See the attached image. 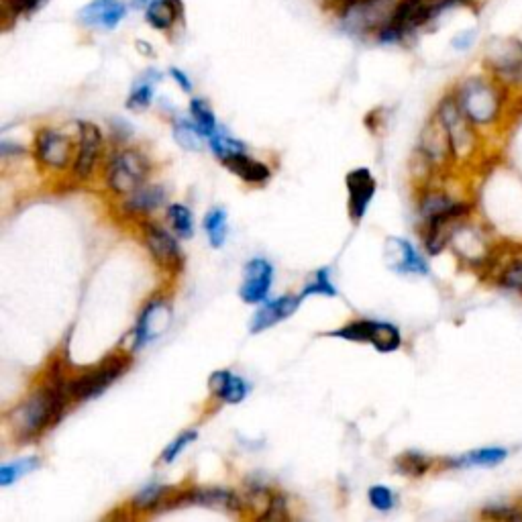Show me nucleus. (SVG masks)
<instances>
[{
	"mask_svg": "<svg viewBox=\"0 0 522 522\" xmlns=\"http://www.w3.org/2000/svg\"><path fill=\"white\" fill-rule=\"evenodd\" d=\"M435 115L445 127L453 151V160L467 158V155L476 149V131H474V123L469 121L461 111L455 94H447L439 102Z\"/></svg>",
	"mask_w": 522,
	"mask_h": 522,
	"instance_id": "obj_8",
	"label": "nucleus"
},
{
	"mask_svg": "<svg viewBox=\"0 0 522 522\" xmlns=\"http://www.w3.org/2000/svg\"><path fill=\"white\" fill-rule=\"evenodd\" d=\"M174 139L180 147H184L186 151H200L204 147V135L200 133V129L196 127V123L190 119H184V117H178L174 119Z\"/></svg>",
	"mask_w": 522,
	"mask_h": 522,
	"instance_id": "obj_30",
	"label": "nucleus"
},
{
	"mask_svg": "<svg viewBox=\"0 0 522 522\" xmlns=\"http://www.w3.org/2000/svg\"><path fill=\"white\" fill-rule=\"evenodd\" d=\"M508 457V451L502 447H486V449H476V451H469L461 457L449 459L447 465L451 467H492L502 463Z\"/></svg>",
	"mask_w": 522,
	"mask_h": 522,
	"instance_id": "obj_25",
	"label": "nucleus"
},
{
	"mask_svg": "<svg viewBox=\"0 0 522 522\" xmlns=\"http://www.w3.org/2000/svg\"><path fill=\"white\" fill-rule=\"evenodd\" d=\"M190 117H192V121L196 123V127L200 129V133L206 139H211L221 129L217 119H215V113L211 109V104H208L204 98L196 96V98L190 100Z\"/></svg>",
	"mask_w": 522,
	"mask_h": 522,
	"instance_id": "obj_28",
	"label": "nucleus"
},
{
	"mask_svg": "<svg viewBox=\"0 0 522 522\" xmlns=\"http://www.w3.org/2000/svg\"><path fill=\"white\" fill-rule=\"evenodd\" d=\"M211 396L223 404H239L249 394V384L231 370H217L208 378Z\"/></svg>",
	"mask_w": 522,
	"mask_h": 522,
	"instance_id": "obj_19",
	"label": "nucleus"
},
{
	"mask_svg": "<svg viewBox=\"0 0 522 522\" xmlns=\"http://www.w3.org/2000/svg\"><path fill=\"white\" fill-rule=\"evenodd\" d=\"M476 43V31L474 29H469V31H461L459 35H455L453 37V41H451V45L457 49V51H465V49H469Z\"/></svg>",
	"mask_w": 522,
	"mask_h": 522,
	"instance_id": "obj_41",
	"label": "nucleus"
},
{
	"mask_svg": "<svg viewBox=\"0 0 522 522\" xmlns=\"http://www.w3.org/2000/svg\"><path fill=\"white\" fill-rule=\"evenodd\" d=\"M27 149L23 145H15V143H9V141H3L0 143V153H3V158H9L11 153L15 155H23Z\"/></svg>",
	"mask_w": 522,
	"mask_h": 522,
	"instance_id": "obj_43",
	"label": "nucleus"
},
{
	"mask_svg": "<svg viewBox=\"0 0 522 522\" xmlns=\"http://www.w3.org/2000/svg\"><path fill=\"white\" fill-rule=\"evenodd\" d=\"M504 88L496 78H467L463 80L457 90L455 98L459 102L461 111L474 125H490L500 117L502 102H504Z\"/></svg>",
	"mask_w": 522,
	"mask_h": 522,
	"instance_id": "obj_4",
	"label": "nucleus"
},
{
	"mask_svg": "<svg viewBox=\"0 0 522 522\" xmlns=\"http://www.w3.org/2000/svg\"><path fill=\"white\" fill-rule=\"evenodd\" d=\"M76 155V141L58 129L43 127L33 139V158L47 172L72 170Z\"/></svg>",
	"mask_w": 522,
	"mask_h": 522,
	"instance_id": "obj_7",
	"label": "nucleus"
},
{
	"mask_svg": "<svg viewBox=\"0 0 522 522\" xmlns=\"http://www.w3.org/2000/svg\"><path fill=\"white\" fill-rule=\"evenodd\" d=\"M302 298L298 294H284L276 300H266L261 302V306L253 312L251 323H249V333L259 335L264 331H270L278 323L290 319L294 312L300 308Z\"/></svg>",
	"mask_w": 522,
	"mask_h": 522,
	"instance_id": "obj_16",
	"label": "nucleus"
},
{
	"mask_svg": "<svg viewBox=\"0 0 522 522\" xmlns=\"http://www.w3.org/2000/svg\"><path fill=\"white\" fill-rule=\"evenodd\" d=\"M168 488L170 486H164V484L145 486L143 490H139L133 496V500L129 502V508L135 514H160V506H162V500H164Z\"/></svg>",
	"mask_w": 522,
	"mask_h": 522,
	"instance_id": "obj_24",
	"label": "nucleus"
},
{
	"mask_svg": "<svg viewBox=\"0 0 522 522\" xmlns=\"http://www.w3.org/2000/svg\"><path fill=\"white\" fill-rule=\"evenodd\" d=\"M45 3L47 0H5V9H7V13L15 15V17L21 13L31 15V13L39 11Z\"/></svg>",
	"mask_w": 522,
	"mask_h": 522,
	"instance_id": "obj_39",
	"label": "nucleus"
},
{
	"mask_svg": "<svg viewBox=\"0 0 522 522\" xmlns=\"http://www.w3.org/2000/svg\"><path fill=\"white\" fill-rule=\"evenodd\" d=\"M488 68L502 86H522V43L502 41L488 56Z\"/></svg>",
	"mask_w": 522,
	"mask_h": 522,
	"instance_id": "obj_14",
	"label": "nucleus"
},
{
	"mask_svg": "<svg viewBox=\"0 0 522 522\" xmlns=\"http://www.w3.org/2000/svg\"><path fill=\"white\" fill-rule=\"evenodd\" d=\"M139 233L145 249L155 261V266L172 276L182 272L184 268V251L180 247L182 239L172 229L155 221L143 219L139 221Z\"/></svg>",
	"mask_w": 522,
	"mask_h": 522,
	"instance_id": "obj_5",
	"label": "nucleus"
},
{
	"mask_svg": "<svg viewBox=\"0 0 522 522\" xmlns=\"http://www.w3.org/2000/svg\"><path fill=\"white\" fill-rule=\"evenodd\" d=\"M416 149H419L435 168L443 166L445 162H449V158H453L449 137H447L445 127L441 125L437 115H433V119L423 129L421 143H419V147H416Z\"/></svg>",
	"mask_w": 522,
	"mask_h": 522,
	"instance_id": "obj_17",
	"label": "nucleus"
},
{
	"mask_svg": "<svg viewBox=\"0 0 522 522\" xmlns=\"http://www.w3.org/2000/svg\"><path fill=\"white\" fill-rule=\"evenodd\" d=\"M166 202V190L158 184H143L123 198V213L129 217H149Z\"/></svg>",
	"mask_w": 522,
	"mask_h": 522,
	"instance_id": "obj_20",
	"label": "nucleus"
},
{
	"mask_svg": "<svg viewBox=\"0 0 522 522\" xmlns=\"http://www.w3.org/2000/svg\"><path fill=\"white\" fill-rule=\"evenodd\" d=\"M231 174H235L241 182L251 186H266L272 180V168L266 162L251 158L249 153H241L223 164Z\"/></svg>",
	"mask_w": 522,
	"mask_h": 522,
	"instance_id": "obj_21",
	"label": "nucleus"
},
{
	"mask_svg": "<svg viewBox=\"0 0 522 522\" xmlns=\"http://www.w3.org/2000/svg\"><path fill=\"white\" fill-rule=\"evenodd\" d=\"M325 337H335L351 343H370L380 353H392L402 347V333L396 325L376 319H355L335 331L325 333Z\"/></svg>",
	"mask_w": 522,
	"mask_h": 522,
	"instance_id": "obj_6",
	"label": "nucleus"
},
{
	"mask_svg": "<svg viewBox=\"0 0 522 522\" xmlns=\"http://www.w3.org/2000/svg\"><path fill=\"white\" fill-rule=\"evenodd\" d=\"M298 296L302 298V302H304L308 296H329V298H335V296H337V288H335V284L331 282L329 268H321V270H317L315 274H312L310 280L306 282V286L300 290Z\"/></svg>",
	"mask_w": 522,
	"mask_h": 522,
	"instance_id": "obj_33",
	"label": "nucleus"
},
{
	"mask_svg": "<svg viewBox=\"0 0 522 522\" xmlns=\"http://www.w3.org/2000/svg\"><path fill=\"white\" fill-rule=\"evenodd\" d=\"M131 5H133L135 9H147L149 0H131Z\"/></svg>",
	"mask_w": 522,
	"mask_h": 522,
	"instance_id": "obj_44",
	"label": "nucleus"
},
{
	"mask_svg": "<svg viewBox=\"0 0 522 522\" xmlns=\"http://www.w3.org/2000/svg\"><path fill=\"white\" fill-rule=\"evenodd\" d=\"M180 15H182V0H149V5L145 9L147 23L158 31L170 29Z\"/></svg>",
	"mask_w": 522,
	"mask_h": 522,
	"instance_id": "obj_22",
	"label": "nucleus"
},
{
	"mask_svg": "<svg viewBox=\"0 0 522 522\" xmlns=\"http://www.w3.org/2000/svg\"><path fill=\"white\" fill-rule=\"evenodd\" d=\"M68 376L64 359L54 357L47 363L45 380L5 414V423L17 443H35L62 421L72 404L66 392Z\"/></svg>",
	"mask_w": 522,
	"mask_h": 522,
	"instance_id": "obj_1",
	"label": "nucleus"
},
{
	"mask_svg": "<svg viewBox=\"0 0 522 522\" xmlns=\"http://www.w3.org/2000/svg\"><path fill=\"white\" fill-rule=\"evenodd\" d=\"M368 500L380 512H390L396 506V494L388 486H384V484L372 486L368 490Z\"/></svg>",
	"mask_w": 522,
	"mask_h": 522,
	"instance_id": "obj_36",
	"label": "nucleus"
},
{
	"mask_svg": "<svg viewBox=\"0 0 522 522\" xmlns=\"http://www.w3.org/2000/svg\"><path fill=\"white\" fill-rule=\"evenodd\" d=\"M500 286L510 292L522 294V259H516L512 264H508V268L500 274Z\"/></svg>",
	"mask_w": 522,
	"mask_h": 522,
	"instance_id": "obj_37",
	"label": "nucleus"
},
{
	"mask_svg": "<svg viewBox=\"0 0 522 522\" xmlns=\"http://www.w3.org/2000/svg\"><path fill=\"white\" fill-rule=\"evenodd\" d=\"M208 147H211V151L217 155V160L223 162V164L229 162L231 158H235V155L247 153L245 143L235 139V137H231L223 129H219L211 139H208Z\"/></svg>",
	"mask_w": 522,
	"mask_h": 522,
	"instance_id": "obj_31",
	"label": "nucleus"
},
{
	"mask_svg": "<svg viewBox=\"0 0 522 522\" xmlns=\"http://www.w3.org/2000/svg\"><path fill=\"white\" fill-rule=\"evenodd\" d=\"M202 227H204V233H206L211 247L221 249L225 245V241H227V235H229L225 208L223 206H213L211 211L206 213V217L202 221Z\"/></svg>",
	"mask_w": 522,
	"mask_h": 522,
	"instance_id": "obj_27",
	"label": "nucleus"
},
{
	"mask_svg": "<svg viewBox=\"0 0 522 522\" xmlns=\"http://www.w3.org/2000/svg\"><path fill=\"white\" fill-rule=\"evenodd\" d=\"M196 439H198V431H196V429H186V431H182V433L162 451L160 463H166V465L174 463V461L184 453V449H186L188 445H192Z\"/></svg>",
	"mask_w": 522,
	"mask_h": 522,
	"instance_id": "obj_34",
	"label": "nucleus"
},
{
	"mask_svg": "<svg viewBox=\"0 0 522 522\" xmlns=\"http://www.w3.org/2000/svg\"><path fill=\"white\" fill-rule=\"evenodd\" d=\"M166 221L170 225V229L180 237V239H190L194 235V219H192V211L182 204V202H174L168 204L166 208Z\"/></svg>",
	"mask_w": 522,
	"mask_h": 522,
	"instance_id": "obj_29",
	"label": "nucleus"
},
{
	"mask_svg": "<svg viewBox=\"0 0 522 522\" xmlns=\"http://www.w3.org/2000/svg\"><path fill=\"white\" fill-rule=\"evenodd\" d=\"M384 259L390 270L396 274H416L427 276L429 264L425 257L414 249V245L402 237H388L384 245Z\"/></svg>",
	"mask_w": 522,
	"mask_h": 522,
	"instance_id": "obj_15",
	"label": "nucleus"
},
{
	"mask_svg": "<svg viewBox=\"0 0 522 522\" xmlns=\"http://www.w3.org/2000/svg\"><path fill=\"white\" fill-rule=\"evenodd\" d=\"M400 0H353L343 7L345 27L353 31H382L392 23Z\"/></svg>",
	"mask_w": 522,
	"mask_h": 522,
	"instance_id": "obj_10",
	"label": "nucleus"
},
{
	"mask_svg": "<svg viewBox=\"0 0 522 522\" xmlns=\"http://www.w3.org/2000/svg\"><path fill=\"white\" fill-rule=\"evenodd\" d=\"M153 100V80H143L137 82L135 88L131 90L129 98H127V109L131 111H145Z\"/></svg>",
	"mask_w": 522,
	"mask_h": 522,
	"instance_id": "obj_35",
	"label": "nucleus"
},
{
	"mask_svg": "<svg viewBox=\"0 0 522 522\" xmlns=\"http://www.w3.org/2000/svg\"><path fill=\"white\" fill-rule=\"evenodd\" d=\"M127 15V7L121 0H92L80 11V21L86 27L98 29H115Z\"/></svg>",
	"mask_w": 522,
	"mask_h": 522,
	"instance_id": "obj_18",
	"label": "nucleus"
},
{
	"mask_svg": "<svg viewBox=\"0 0 522 522\" xmlns=\"http://www.w3.org/2000/svg\"><path fill=\"white\" fill-rule=\"evenodd\" d=\"M272 284H274V266L266 257H253L243 268V284L239 288V298L245 304L266 302Z\"/></svg>",
	"mask_w": 522,
	"mask_h": 522,
	"instance_id": "obj_13",
	"label": "nucleus"
},
{
	"mask_svg": "<svg viewBox=\"0 0 522 522\" xmlns=\"http://www.w3.org/2000/svg\"><path fill=\"white\" fill-rule=\"evenodd\" d=\"M153 164L139 147H117L102 166V180L115 196H129L147 184Z\"/></svg>",
	"mask_w": 522,
	"mask_h": 522,
	"instance_id": "obj_2",
	"label": "nucleus"
},
{
	"mask_svg": "<svg viewBox=\"0 0 522 522\" xmlns=\"http://www.w3.org/2000/svg\"><path fill=\"white\" fill-rule=\"evenodd\" d=\"M41 465L39 457H25V459H17V461H11V463H5L3 467H0V486L3 488H9L11 484H15L17 480L25 478L27 474H33L35 469Z\"/></svg>",
	"mask_w": 522,
	"mask_h": 522,
	"instance_id": "obj_32",
	"label": "nucleus"
},
{
	"mask_svg": "<svg viewBox=\"0 0 522 522\" xmlns=\"http://www.w3.org/2000/svg\"><path fill=\"white\" fill-rule=\"evenodd\" d=\"M484 516L494 520H522V506H490Z\"/></svg>",
	"mask_w": 522,
	"mask_h": 522,
	"instance_id": "obj_40",
	"label": "nucleus"
},
{
	"mask_svg": "<svg viewBox=\"0 0 522 522\" xmlns=\"http://www.w3.org/2000/svg\"><path fill=\"white\" fill-rule=\"evenodd\" d=\"M345 186H347V194H349V200H347L349 219L353 225H359L376 196L378 182L368 168H355L347 174Z\"/></svg>",
	"mask_w": 522,
	"mask_h": 522,
	"instance_id": "obj_12",
	"label": "nucleus"
},
{
	"mask_svg": "<svg viewBox=\"0 0 522 522\" xmlns=\"http://www.w3.org/2000/svg\"><path fill=\"white\" fill-rule=\"evenodd\" d=\"M433 467V457L419 453V451H406L396 457L394 469L400 476H410V478H423L425 474L431 472Z\"/></svg>",
	"mask_w": 522,
	"mask_h": 522,
	"instance_id": "obj_26",
	"label": "nucleus"
},
{
	"mask_svg": "<svg viewBox=\"0 0 522 522\" xmlns=\"http://www.w3.org/2000/svg\"><path fill=\"white\" fill-rule=\"evenodd\" d=\"M170 76L176 80V84H178L184 92H192V82H190V78H188L182 70H178V68H170Z\"/></svg>",
	"mask_w": 522,
	"mask_h": 522,
	"instance_id": "obj_42",
	"label": "nucleus"
},
{
	"mask_svg": "<svg viewBox=\"0 0 522 522\" xmlns=\"http://www.w3.org/2000/svg\"><path fill=\"white\" fill-rule=\"evenodd\" d=\"M455 206H457V202L453 198H449V194L439 192V190H427L419 200V215L425 223H429L437 217L451 213Z\"/></svg>",
	"mask_w": 522,
	"mask_h": 522,
	"instance_id": "obj_23",
	"label": "nucleus"
},
{
	"mask_svg": "<svg viewBox=\"0 0 522 522\" xmlns=\"http://www.w3.org/2000/svg\"><path fill=\"white\" fill-rule=\"evenodd\" d=\"M104 153V137L102 131L94 123H80L78 125V141H76V155L72 164V178L78 182H88L100 162Z\"/></svg>",
	"mask_w": 522,
	"mask_h": 522,
	"instance_id": "obj_11",
	"label": "nucleus"
},
{
	"mask_svg": "<svg viewBox=\"0 0 522 522\" xmlns=\"http://www.w3.org/2000/svg\"><path fill=\"white\" fill-rule=\"evenodd\" d=\"M290 518V512H288V502L284 498V494L280 492H274L272 494V500L266 508V512L261 514V520H286Z\"/></svg>",
	"mask_w": 522,
	"mask_h": 522,
	"instance_id": "obj_38",
	"label": "nucleus"
},
{
	"mask_svg": "<svg viewBox=\"0 0 522 522\" xmlns=\"http://www.w3.org/2000/svg\"><path fill=\"white\" fill-rule=\"evenodd\" d=\"M174 319V308L172 302L166 296H155L151 298L137 319V325L131 333V353L143 349L151 341L162 337Z\"/></svg>",
	"mask_w": 522,
	"mask_h": 522,
	"instance_id": "obj_9",
	"label": "nucleus"
},
{
	"mask_svg": "<svg viewBox=\"0 0 522 522\" xmlns=\"http://www.w3.org/2000/svg\"><path fill=\"white\" fill-rule=\"evenodd\" d=\"M131 351H117L107 355L100 363L84 368L78 374H70L66 382V392L70 402H88L109 390L129 368H131Z\"/></svg>",
	"mask_w": 522,
	"mask_h": 522,
	"instance_id": "obj_3",
	"label": "nucleus"
}]
</instances>
